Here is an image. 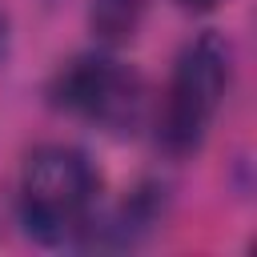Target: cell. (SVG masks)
I'll use <instances>...</instances> for the list:
<instances>
[{
	"mask_svg": "<svg viewBox=\"0 0 257 257\" xmlns=\"http://www.w3.org/2000/svg\"><path fill=\"white\" fill-rule=\"evenodd\" d=\"M100 173L80 149L40 145L20 169V217L44 245H68L88 233Z\"/></svg>",
	"mask_w": 257,
	"mask_h": 257,
	"instance_id": "obj_1",
	"label": "cell"
},
{
	"mask_svg": "<svg viewBox=\"0 0 257 257\" xmlns=\"http://www.w3.org/2000/svg\"><path fill=\"white\" fill-rule=\"evenodd\" d=\"M229 68H233V52L221 32H201L181 48L161 116V145L173 157L197 153L201 141L209 137L217 108L229 92Z\"/></svg>",
	"mask_w": 257,
	"mask_h": 257,
	"instance_id": "obj_2",
	"label": "cell"
},
{
	"mask_svg": "<svg viewBox=\"0 0 257 257\" xmlns=\"http://www.w3.org/2000/svg\"><path fill=\"white\" fill-rule=\"evenodd\" d=\"M52 100L96 124L108 133H133L141 124V108H145V88L141 76L108 56H76L68 60L56 80H52Z\"/></svg>",
	"mask_w": 257,
	"mask_h": 257,
	"instance_id": "obj_3",
	"label": "cell"
},
{
	"mask_svg": "<svg viewBox=\"0 0 257 257\" xmlns=\"http://www.w3.org/2000/svg\"><path fill=\"white\" fill-rule=\"evenodd\" d=\"M181 4H189V8H217L221 0H181Z\"/></svg>",
	"mask_w": 257,
	"mask_h": 257,
	"instance_id": "obj_4",
	"label": "cell"
},
{
	"mask_svg": "<svg viewBox=\"0 0 257 257\" xmlns=\"http://www.w3.org/2000/svg\"><path fill=\"white\" fill-rule=\"evenodd\" d=\"M120 4H133V8H145V0H120Z\"/></svg>",
	"mask_w": 257,
	"mask_h": 257,
	"instance_id": "obj_5",
	"label": "cell"
}]
</instances>
